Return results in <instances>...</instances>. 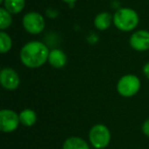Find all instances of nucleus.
Returning <instances> with one entry per match:
<instances>
[{
  "label": "nucleus",
  "instance_id": "obj_16",
  "mask_svg": "<svg viewBox=\"0 0 149 149\" xmlns=\"http://www.w3.org/2000/svg\"><path fill=\"white\" fill-rule=\"evenodd\" d=\"M142 132L145 136L149 137V118H147L142 125Z\"/></svg>",
  "mask_w": 149,
  "mask_h": 149
},
{
  "label": "nucleus",
  "instance_id": "obj_14",
  "mask_svg": "<svg viewBox=\"0 0 149 149\" xmlns=\"http://www.w3.org/2000/svg\"><path fill=\"white\" fill-rule=\"evenodd\" d=\"M13 47V39L4 31L0 32V51L2 54H5L10 51Z\"/></svg>",
  "mask_w": 149,
  "mask_h": 149
},
{
  "label": "nucleus",
  "instance_id": "obj_17",
  "mask_svg": "<svg viewBox=\"0 0 149 149\" xmlns=\"http://www.w3.org/2000/svg\"><path fill=\"white\" fill-rule=\"evenodd\" d=\"M143 74H144V76L147 78V79H149V62H147V63L144 64V66H143Z\"/></svg>",
  "mask_w": 149,
  "mask_h": 149
},
{
  "label": "nucleus",
  "instance_id": "obj_13",
  "mask_svg": "<svg viewBox=\"0 0 149 149\" xmlns=\"http://www.w3.org/2000/svg\"><path fill=\"white\" fill-rule=\"evenodd\" d=\"M26 6V0H4L3 7L11 15L22 13Z\"/></svg>",
  "mask_w": 149,
  "mask_h": 149
},
{
  "label": "nucleus",
  "instance_id": "obj_8",
  "mask_svg": "<svg viewBox=\"0 0 149 149\" xmlns=\"http://www.w3.org/2000/svg\"><path fill=\"white\" fill-rule=\"evenodd\" d=\"M130 45L134 50L144 52L149 50V32L146 30H139L131 35Z\"/></svg>",
  "mask_w": 149,
  "mask_h": 149
},
{
  "label": "nucleus",
  "instance_id": "obj_19",
  "mask_svg": "<svg viewBox=\"0 0 149 149\" xmlns=\"http://www.w3.org/2000/svg\"><path fill=\"white\" fill-rule=\"evenodd\" d=\"M4 2V0H0V3H3Z\"/></svg>",
  "mask_w": 149,
  "mask_h": 149
},
{
  "label": "nucleus",
  "instance_id": "obj_18",
  "mask_svg": "<svg viewBox=\"0 0 149 149\" xmlns=\"http://www.w3.org/2000/svg\"><path fill=\"white\" fill-rule=\"evenodd\" d=\"M62 1L65 3H68V4H74L76 1H78V0H62Z\"/></svg>",
  "mask_w": 149,
  "mask_h": 149
},
{
  "label": "nucleus",
  "instance_id": "obj_6",
  "mask_svg": "<svg viewBox=\"0 0 149 149\" xmlns=\"http://www.w3.org/2000/svg\"><path fill=\"white\" fill-rule=\"evenodd\" d=\"M19 125V114L15 110L7 108L0 110V129L3 133L15 132Z\"/></svg>",
  "mask_w": 149,
  "mask_h": 149
},
{
  "label": "nucleus",
  "instance_id": "obj_3",
  "mask_svg": "<svg viewBox=\"0 0 149 149\" xmlns=\"http://www.w3.org/2000/svg\"><path fill=\"white\" fill-rule=\"evenodd\" d=\"M88 138L91 146L95 149H104L109 145L111 134L105 125L96 124L90 129Z\"/></svg>",
  "mask_w": 149,
  "mask_h": 149
},
{
  "label": "nucleus",
  "instance_id": "obj_10",
  "mask_svg": "<svg viewBox=\"0 0 149 149\" xmlns=\"http://www.w3.org/2000/svg\"><path fill=\"white\" fill-rule=\"evenodd\" d=\"M112 24H113V15L106 11L98 13L94 19V27L99 31H105L109 29Z\"/></svg>",
  "mask_w": 149,
  "mask_h": 149
},
{
  "label": "nucleus",
  "instance_id": "obj_5",
  "mask_svg": "<svg viewBox=\"0 0 149 149\" xmlns=\"http://www.w3.org/2000/svg\"><path fill=\"white\" fill-rule=\"evenodd\" d=\"M22 24L26 32L31 35H38L45 29V19L43 15L36 11H31L24 15Z\"/></svg>",
  "mask_w": 149,
  "mask_h": 149
},
{
  "label": "nucleus",
  "instance_id": "obj_11",
  "mask_svg": "<svg viewBox=\"0 0 149 149\" xmlns=\"http://www.w3.org/2000/svg\"><path fill=\"white\" fill-rule=\"evenodd\" d=\"M61 149H90V145L81 137L72 136L64 141Z\"/></svg>",
  "mask_w": 149,
  "mask_h": 149
},
{
  "label": "nucleus",
  "instance_id": "obj_7",
  "mask_svg": "<svg viewBox=\"0 0 149 149\" xmlns=\"http://www.w3.org/2000/svg\"><path fill=\"white\" fill-rule=\"evenodd\" d=\"M0 83L4 89L13 91L19 88L21 79L17 70L11 68H3L0 72Z\"/></svg>",
  "mask_w": 149,
  "mask_h": 149
},
{
  "label": "nucleus",
  "instance_id": "obj_9",
  "mask_svg": "<svg viewBox=\"0 0 149 149\" xmlns=\"http://www.w3.org/2000/svg\"><path fill=\"white\" fill-rule=\"evenodd\" d=\"M48 62L54 68H62L68 62L66 54L60 49H52L50 50Z\"/></svg>",
  "mask_w": 149,
  "mask_h": 149
},
{
  "label": "nucleus",
  "instance_id": "obj_2",
  "mask_svg": "<svg viewBox=\"0 0 149 149\" xmlns=\"http://www.w3.org/2000/svg\"><path fill=\"white\" fill-rule=\"evenodd\" d=\"M140 17L136 10L130 7H123L114 13L113 25L123 32H131L137 28Z\"/></svg>",
  "mask_w": 149,
  "mask_h": 149
},
{
  "label": "nucleus",
  "instance_id": "obj_12",
  "mask_svg": "<svg viewBox=\"0 0 149 149\" xmlns=\"http://www.w3.org/2000/svg\"><path fill=\"white\" fill-rule=\"evenodd\" d=\"M19 122L25 127H33L37 122V113L33 109L26 108L19 112Z\"/></svg>",
  "mask_w": 149,
  "mask_h": 149
},
{
  "label": "nucleus",
  "instance_id": "obj_15",
  "mask_svg": "<svg viewBox=\"0 0 149 149\" xmlns=\"http://www.w3.org/2000/svg\"><path fill=\"white\" fill-rule=\"evenodd\" d=\"M13 24V15L7 11L4 7L0 8V30L5 31Z\"/></svg>",
  "mask_w": 149,
  "mask_h": 149
},
{
  "label": "nucleus",
  "instance_id": "obj_4",
  "mask_svg": "<svg viewBox=\"0 0 149 149\" xmlns=\"http://www.w3.org/2000/svg\"><path fill=\"white\" fill-rule=\"evenodd\" d=\"M141 88L140 79L136 74H125L118 80L116 84V90L118 94L123 97H132L136 95Z\"/></svg>",
  "mask_w": 149,
  "mask_h": 149
},
{
  "label": "nucleus",
  "instance_id": "obj_1",
  "mask_svg": "<svg viewBox=\"0 0 149 149\" xmlns=\"http://www.w3.org/2000/svg\"><path fill=\"white\" fill-rule=\"evenodd\" d=\"M49 49L41 41H30L22 47L19 58L22 63L29 68H38L48 62Z\"/></svg>",
  "mask_w": 149,
  "mask_h": 149
}]
</instances>
